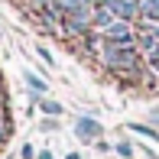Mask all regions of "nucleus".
<instances>
[{"instance_id":"1","label":"nucleus","mask_w":159,"mask_h":159,"mask_svg":"<svg viewBox=\"0 0 159 159\" xmlns=\"http://www.w3.org/2000/svg\"><path fill=\"white\" fill-rule=\"evenodd\" d=\"M91 16H94V7L91 3H81L78 10H71V13H65L62 16V36H84L91 30Z\"/></svg>"},{"instance_id":"2","label":"nucleus","mask_w":159,"mask_h":159,"mask_svg":"<svg viewBox=\"0 0 159 159\" xmlns=\"http://www.w3.org/2000/svg\"><path fill=\"white\" fill-rule=\"evenodd\" d=\"M107 7L114 10L117 20H127V23L140 20V0H107Z\"/></svg>"},{"instance_id":"3","label":"nucleus","mask_w":159,"mask_h":159,"mask_svg":"<svg viewBox=\"0 0 159 159\" xmlns=\"http://www.w3.org/2000/svg\"><path fill=\"white\" fill-rule=\"evenodd\" d=\"M78 42H81V52L84 55H94V59H98V55L104 52V33L94 30V26H91L84 36H78Z\"/></svg>"},{"instance_id":"4","label":"nucleus","mask_w":159,"mask_h":159,"mask_svg":"<svg viewBox=\"0 0 159 159\" xmlns=\"http://www.w3.org/2000/svg\"><path fill=\"white\" fill-rule=\"evenodd\" d=\"M75 133L81 136L84 143H88V140H98V136H101V124H98V120H91V117H78Z\"/></svg>"},{"instance_id":"5","label":"nucleus","mask_w":159,"mask_h":159,"mask_svg":"<svg viewBox=\"0 0 159 159\" xmlns=\"http://www.w3.org/2000/svg\"><path fill=\"white\" fill-rule=\"evenodd\" d=\"M114 20H117V16H114V10H111V7H94V16H91V26H94V30H101V33H104L107 30V26H111L114 23Z\"/></svg>"},{"instance_id":"6","label":"nucleus","mask_w":159,"mask_h":159,"mask_svg":"<svg viewBox=\"0 0 159 159\" xmlns=\"http://www.w3.org/2000/svg\"><path fill=\"white\" fill-rule=\"evenodd\" d=\"M140 20L159 23V0H140Z\"/></svg>"},{"instance_id":"7","label":"nucleus","mask_w":159,"mask_h":159,"mask_svg":"<svg viewBox=\"0 0 159 159\" xmlns=\"http://www.w3.org/2000/svg\"><path fill=\"white\" fill-rule=\"evenodd\" d=\"M39 107H42V114H49V117H62V104H59V101L39 98Z\"/></svg>"},{"instance_id":"8","label":"nucleus","mask_w":159,"mask_h":159,"mask_svg":"<svg viewBox=\"0 0 159 159\" xmlns=\"http://www.w3.org/2000/svg\"><path fill=\"white\" fill-rule=\"evenodd\" d=\"M26 88H33L36 94H42V91H46V81H42L39 75H33V71H26Z\"/></svg>"},{"instance_id":"9","label":"nucleus","mask_w":159,"mask_h":159,"mask_svg":"<svg viewBox=\"0 0 159 159\" xmlns=\"http://www.w3.org/2000/svg\"><path fill=\"white\" fill-rule=\"evenodd\" d=\"M136 130V133H143V136H149V140H159V130H149V127H143V124H130Z\"/></svg>"},{"instance_id":"10","label":"nucleus","mask_w":159,"mask_h":159,"mask_svg":"<svg viewBox=\"0 0 159 159\" xmlns=\"http://www.w3.org/2000/svg\"><path fill=\"white\" fill-rule=\"evenodd\" d=\"M36 52L42 55V62H46V65H55V59H52V52H49L46 46H39V49H36Z\"/></svg>"},{"instance_id":"11","label":"nucleus","mask_w":159,"mask_h":159,"mask_svg":"<svg viewBox=\"0 0 159 159\" xmlns=\"http://www.w3.org/2000/svg\"><path fill=\"white\" fill-rule=\"evenodd\" d=\"M117 153L130 159V156H133V146H130V143H117Z\"/></svg>"},{"instance_id":"12","label":"nucleus","mask_w":159,"mask_h":159,"mask_svg":"<svg viewBox=\"0 0 159 159\" xmlns=\"http://www.w3.org/2000/svg\"><path fill=\"white\" fill-rule=\"evenodd\" d=\"M20 156H23V159H36V149L30 146V143H26V146H23V153H20Z\"/></svg>"},{"instance_id":"13","label":"nucleus","mask_w":159,"mask_h":159,"mask_svg":"<svg viewBox=\"0 0 159 159\" xmlns=\"http://www.w3.org/2000/svg\"><path fill=\"white\" fill-rule=\"evenodd\" d=\"M39 127H42V130H46V133H49V130H55V120H52V117H49V120H42V124H39Z\"/></svg>"},{"instance_id":"14","label":"nucleus","mask_w":159,"mask_h":159,"mask_svg":"<svg viewBox=\"0 0 159 159\" xmlns=\"http://www.w3.org/2000/svg\"><path fill=\"white\" fill-rule=\"evenodd\" d=\"M36 159H55V156L49 153V149H42V153H36Z\"/></svg>"},{"instance_id":"15","label":"nucleus","mask_w":159,"mask_h":159,"mask_svg":"<svg viewBox=\"0 0 159 159\" xmlns=\"http://www.w3.org/2000/svg\"><path fill=\"white\" fill-rule=\"evenodd\" d=\"M65 159H81V156H78V153H68V156H65Z\"/></svg>"},{"instance_id":"16","label":"nucleus","mask_w":159,"mask_h":159,"mask_svg":"<svg viewBox=\"0 0 159 159\" xmlns=\"http://www.w3.org/2000/svg\"><path fill=\"white\" fill-rule=\"evenodd\" d=\"M0 101H3V91H0Z\"/></svg>"},{"instance_id":"17","label":"nucleus","mask_w":159,"mask_h":159,"mask_svg":"<svg viewBox=\"0 0 159 159\" xmlns=\"http://www.w3.org/2000/svg\"><path fill=\"white\" fill-rule=\"evenodd\" d=\"M81 3H91V0H81Z\"/></svg>"}]
</instances>
